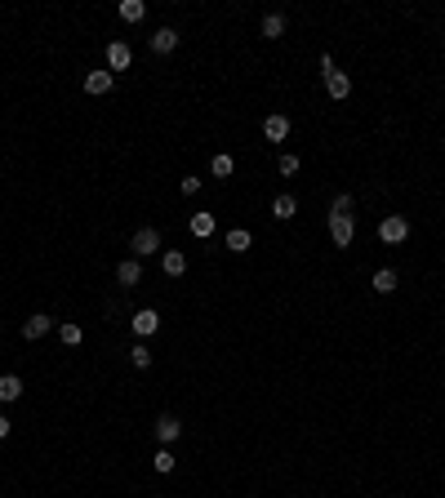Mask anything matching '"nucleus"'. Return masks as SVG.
Returning <instances> with one entry per match:
<instances>
[{
    "instance_id": "obj_5",
    "label": "nucleus",
    "mask_w": 445,
    "mask_h": 498,
    "mask_svg": "<svg viewBox=\"0 0 445 498\" xmlns=\"http://www.w3.org/2000/svg\"><path fill=\"white\" fill-rule=\"evenodd\" d=\"M174 49H178V32H174V27L151 32V54H160V58H165V54H174Z\"/></svg>"
},
{
    "instance_id": "obj_14",
    "label": "nucleus",
    "mask_w": 445,
    "mask_h": 498,
    "mask_svg": "<svg viewBox=\"0 0 445 498\" xmlns=\"http://www.w3.org/2000/svg\"><path fill=\"white\" fill-rule=\"evenodd\" d=\"M111 84H116L111 71H89V76H85V93H107Z\"/></svg>"
},
{
    "instance_id": "obj_28",
    "label": "nucleus",
    "mask_w": 445,
    "mask_h": 498,
    "mask_svg": "<svg viewBox=\"0 0 445 498\" xmlns=\"http://www.w3.org/2000/svg\"><path fill=\"white\" fill-rule=\"evenodd\" d=\"M5 436H9V418L0 414V440H5Z\"/></svg>"
},
{
    "instance_id": "obj_12",
    "label": "nucleus",
    "mask_w": 445,
    "mask_h": 498,
    "mask_svg": "<svg viewBox=\"0 0 445 498\" xmlns=\"http://www.w3.org/2000/svg\"><path fill=\"white\" fill-rule=\"evenodd\" d=\"M18 396H23V378H18V374H0V400L14 405Z\"/></svg>"
},
{
    "instance_id": "obj_7",
    "label": "nucleus",
    "mask_w": 445,
    "mask_h": 498,
    "mask_svg": "<svg viewBox=\"0 0 445 498\" xmlns=\"http://www.w3.org/2000/svg\"><path fill=\"white\" fill-rule=\"evenodd\" d=\"M116 280H120V289H134L138 280H143V267H138V258L116 262Z\"/></svg>"
},
{
    "instance_id": "obj_15",
    "label": "nucleus",
    "mask_w": 445,
    "mask_h": 498,
    "mask_svg": "<svg viewBox=\"0 0 445 498\" xmlns=\"http://www.w3.org/2000/svg\"><path fill=\"white\" fill-rule=\"evenodd\" d=\"M160 267H165V276H183L187 271V253H178V249L160 253Z\"/></svg>"
},
{
    "instance_id": "obj_9",
    "label": "nucleus",
    "mask_w": 445,
    "mask_h": 498,
    "mask_svg": "<svg viewBox=\"0 0 445 498\" xmlns=\"http://www.w3.org/2000/svg\"><path fill=\"white\" fill-rule=\"evenodd\" d=\"M263 138H268V143H285L290 138V120L285 116H268L263 120Z\"/></svg>"
},
{
    "instance_id": "obj_17",
    "label": "nucleus",
    "mask_w": 445,
    "mask_h": 498,
    "mask_svg": "<svg viewBox=\"0 0 445 498\" xmlns=\"http://www.w3.org/2000/svg\"><path fill=\"white\" fill-rule=\"evenodd\" d=\"M285 36V14H268L263 18V41H281Z\"/></svg>"
},
{
    "instance_id": "obj_23",
    "label": "nucleus",
    "mask_w": 445,
    "mask_h": 498,
    "mask_svg": "<svg viewBox=\"0 0 445 498\" xmlns=\"http://www.w3.org/2000/svg\"><path fill=\"white\" fill-rule=\"evenodd\" d=\"M214 231V214H192V236H210Z\"/></svg>"
},
{
    "instance_id": "obj_10",
    "label": "nucleus",
    "mask_w": 445,
    "mask_h": 498,
    "mask_svg": "<svg viewBox=\"0 0 445 498\" xmlns=\"http://www.w3.org/2000/svg\"><path fill=\"white\" fill-rule=\"evenodd\" d=\"M156 330H160V316L151 312V307H143V312H134V334H138V338H151Z\"/></svg>"
},
{
    "instance_id": "obj_1",
    "label": "nucleus",
    "mask_w": 445,
    "mask_h": 498,
    "mask_svg": "<svg viewBox=\"0 0 445 498\" xmlns=\"http://www.w3.org/2000/svg\"><path fill=\"white\" fill-rule=\"evenodd\" d=\"M321 76H325L329 98H347V93H352V80H347L343 71L334 67V58H329V54H321Z\"/></svg>"
},
{
    "instance_id": "obj_18",
    "label": "nucleus",
    "mask_w": 445,
    "mask_h": 498,
    "mask_svg": "<svg viewBox=\"0 0 445 498\" xmlns=\"http://www.w3.org/2000/svg\"><path fill=\"white\" fill-rule=\"evenodd\" d=\"M232 169H236V161H232L227 152H219V156L210 161V174H214V178H232Z\"/></svg>"
},
{
    "instance_id": "obj_3",
    "label": "nucleus",
    "mask_w": 445,
    "mask_h": 498,
    "mask_svg": "<svg viewBox=\"0 0 445 498\" xmlns=\"http://www.w3.org/2000/svg\"><path fill=\"white\" fill-rule=\"evenodd\" d=\"M352 236H356L352 214H329V240H334L338 249H347V245H352Z\"/></svg>"
},
{
    "instance_id": "obj_11",
    "label": "nucleus",
    "mask_w": 445,
    "mask_h": 498,
    "mask_svg": "<svg viewBox=\"0 0 445 498\" xmlns=\"http://www.w3.org/2000/svg\"><path fill=\"white\" fill-rule=\"evenodd\" d=\"M45 334H50V316H45V312H36V316H27V321H23V338H27V343H36V338H45Z\"/></svg>"
},
{
    "instance_id": "obj_8",
    "label": "nucleus",
    "mask_w": 445,
    "mask_h": 498,
    "mask_svg": "<svg viewBox=\"0 0 445 498\" xmlns=\"http://www.w3.org/2000/svg\"><path fill=\"white\" fill-rule=\"evenodd\" d=\"M178 436H183V422H178L174 414H160V418H156V440H165V445H174Z\"/></svg>"
},
{
    "instance_id": "obj_20",
    "label": "nucleus",
    "mask_w": 445,
    "mask_h": 498,
    "mask_svg": "<svg viewBox=\"0 0 445 498\" xmlns=\"http://www.w3.org/2000/svg\"><path fill=\"white\" fill-rule=\"evenodd\" d=\"M151 467H156L160 476H169V472H174V467H178V458L169 454V449H156V458H151Z\"/></svg>"
},
{
    "instance_id": "obj_4",
    "label": "nucleus",
    "mask_w": 445,
    "mask_h": 498,
    "mask_svg": "<svg viewBox=\"0 0 445 498\" xmlns=\"http://www.w3.org/2000/svg\"><path fill=\"white\" fill-rule=\"evenodd\" d=\"M129 249H134V258H151V253L160 249V231L156 227H138L134 240H129Z\"/></svg>"
},
{
    "instance_id": "obj_24",
    "label": "nucleus",
    "mask_w": 445,
    "mask_h": 498,
    "mask_svg": "<svg viewBox=\"0 0 445 498\" xmlns=\"http://www.w3.org/2000/svg\"><path fill=\"white\" fill-rule=\"evenodd\" d=\"M129 361H134V370H151V352H147L143 343H138L134 352H129Z\"/></svg>"
},
{
    "instance_id": "obj_21",
    "label": "nucleus",
    "mask_w": 445,
    "mask_h": 498,
    "mask_svg": "<svg viewBox=\"0 0 445 498\" xmlns=\"http://www.w3.org/2000/svg\"><path fill=\"white\" fill-rule=\"evenodd\" d=\"M227 249H232V253H245V249H250V231H245V227L227 231Z\"/></svg>"
},
{
    "instance_id": "obj_6",
    "label": "nucleus",
    "mask_w": 445,
    "mask_h": 498,
    "mask_svg": "<svg viewBox=\"0 0 445 498\" xmlns=\"http://www.w3.org/2000/svg\"><path fill=\"white\" fill-rule=\"evenodd\" d=\"M129 63H134L129 45H125V41H111V45H107V67H111V71H125Z\"/></svg>"
},
{
    "instance_id": "obj_16",
    "label": "nucleus",
    "mask_w": 445,
    "mask_h": 498,
    "mask_svg": "<svg viewBox=\"0 0 445 498\" xmlns=\"http://www.w3.org/2000/svg\"><path fill=\"white\" fill-rule=\"evenodd\" d=\"M396 285H401V276H396L392 267H378L374 271V294H392Z\"/></svg>"
},
{
    "instance_id": "obj_26",
    "label": "nucleus",
    "mask_w": 445,
    "mask_h": 498,
    "mask_svg": "<svg viewBox=\"0 0 445 498\" xmlns=\"http://www.w3.org/2000/svg\"><path fill=\"white\" fill-rule=\"evenodd\" d=\"M329 210H334V214H352V196H347V192H338V196H334V205H329Z\"/></svg>"
},
{
    "instance_id": "obj_19",
    "label": "nucleus",
    "mask_w": 445,
    "mask_h": 498,
    "mask_svg": "<svg viewBox=\"0 0 445 498\" xmlns=\"http://www.w3.org/2000/svg\"><path fill=\"white\" fill-rule=\"evenodd\" d=\"M143 14H147L143 0H120V18H125V23H138Z\"/></svg>"
},
{
    "instance_id": "obj_22",
    "label": "nucleus",
    "mask_w": 445,
    "mask_h": 498,
    "mask_svg": "<svg viewBox=\"0 0 445 498\" xmlns=\"http://www.w3.org/2000/svg\"><path fill=\"white\" fill-rule=\"evenodd\" d=\"M58 338H63V343H67V347H80L85 330H80V325H76V321H67V325H58Z\"/></svg>"
},
{
    "instance_id": "obj_2",
    "label": "nucleus",
    "mask_w": 445,
    "mask_h": 498,
    "mask_svg": "<svg viewBox=\"0 0 445 498\" xmlns=\"http://www.w3.org/2000/svg\"><path fill=\"white\" fill-rule=\"evenodd\" d=\"M378 236H383V245H401V240H410V223H405L401 214H387V218L378 223Z\"/></svg>"
},
{
    "instance_id": "obj_13",
    "label": "nucleus",
    "mask_w": 445,
    "mask_h": 498,
    "mask_svg": "<svg viewBox=\"0 0 445 498\" xmlns=\"http://www.w3.org/2000/svg\"><path fill=\"white\" fill-rule=\"evenodd\" d=\"M294 214H299V201H294L290 192H281L276 201H272V218H281V223H285V218H294Z\"/></svg>"
},
{
    "instance_id": "obj_25",
    "label": "nucleus",
    "mask_w": 445,
    "mask_h": 498,
    "mask_svg": "<svg viewBox=\"0 0 445 498\" xmlns=\"http://www.w3.org/2000/svg\"><path fill=\"white\" fill-rule=\"evenodd\" d=\"M178 192H183V196H196V192H201V178H192V174L178 178Z\"/></svg>"
},
{
    "instance_id": "obj_27",
    "label": "nucleus",
    "mask_w": 445,
    "mask_h": 498,
    "mask_svg": "<svg viewBox=\"0 0 445 498\" xmlns=\"http://www.w3.org/2000/svg\"><path fill=\"white\" fill-rule=\"evenodd\" d=\"M299 165H303L299 156H281V174H285V178H294V174H299Z\"/></svg>"
}]
</instances>
